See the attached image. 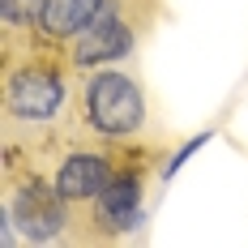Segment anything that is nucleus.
Segmentation results:
<instances>
[{
    "label": "nucleus",
    "instance_id": "nucleus-2",
    "mask_svg": "<svg viewBox=\"0 0 248 248\" xmlns=\"http://www.w3.org/2000/svg\"><path fill=\"white\" fill-rule=\"evenodd\" d=\"M73 141H99V146H163V116L158 103L128 64H99L81 69L73 86V111H69Z\"/></svg>",
    "mask_w": 248,
    "mask_h": 248
},
{
    "label": "nucleus",
    "instance_id": "nucleus-1",
    "mask_svg": "<svg viewBox=\"0 0 248 248\" xmlns=\"http://www.w3.org/2000/svg\"><path fill=\"white\" fill-rule=\"evenodd\" d=\"M77 69L60 47H13L0 60V137L4 154H34L51 146L73 111Z\"/></svg>",
    "mask_w": 248,
    "mask_h": 248
},
{
    "label": "nucleus",
    "instance_id": "nucleus-5",
    "mask_svg": "<svg viewBox=\"0 0 248 248\" xmlns=\"http://www.w3.org/2000/svg\"><path fill=\"white\" fill-rule=\"evenodd\" d=\"M137 150L146 146H99V141H73V146L64 150L60 158H56V167H51V184H56V193L73 205V218L90 205V201L103 197V188L120 175V167L137 154Z\"/></svg>",
    "mask_w": 248,
    "mask_h": 248
},
{
    "label": "nucleus",
    "instance_id": "nucleus-4",
    "mask_svg": "<svg viewBox=\"0 0 248 248\" xmlns=\"http://www.w3.org/2000/svg\"><path fill=\"white\" fill-rule=\"evenodd\" d=\"M163 146H146L137 150L128 163L120 167V175L103 188L99 201H90L81 214L73 218V244H107L120 240L124 231H133V223L141 218V201H146V180L154 167V154Z\"/></svg>",
    "mask_w": 248,
    "mask_h": 248
},
{
    "label": "nucleus",
    "instance_id": "nucleus-3",
    "mask_svg": "<svg viewBox=\"0 0 248 248\" xmlns=\"http://www.w3.org/2000/svg\"><path fill=\"white\" fill-rule=\"evenodd\" d=\"M4 244H73V205L56 193L51 175L34 167L17 171V163H4V197H0Z\"/></svg>",
    "mask_w": 248,
    "mask_h": 248
}]
</instances>
